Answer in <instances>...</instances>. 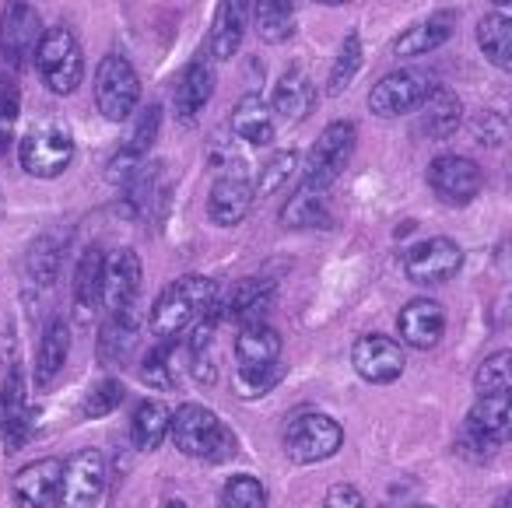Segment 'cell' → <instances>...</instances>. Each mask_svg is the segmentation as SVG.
<instances>
[{
	"instance_id": "obj_39",
	"label": "cell",
	"mask_w": 512,
	"mask_h": 508,
	"mask_svg": "<svg viewBox=\"0 0 512 508\" xmlns=\"http://www.w3.org/2000/svg\"><path fill=\"white\" fill-rule=\"evenodd\" d=\"M358 67H362V36L351 32V36L344 39L341 53H337L334 67H330V95H341L344 88L355 81Z\"/></svg>"
},
{
	"instance_id": "obj_13",
	"label": "cell",
	"mask_w": 512,
	"mask_h": 508,
	"mask_svg": "<svg viewBox=\"0 0 512 508\" xmlns=\"http://www.w3.org/2000/svg\"><path fill=\"white\" fill-rule=\"evenodd\" d=\"M428 186L435 190V197L449 207H467L470 200L481 193L484 172L474 158L463 155H439L428 165Z\"/></svg>"
},
{
	"instance_id": "obj_32",
	"label": "cell",
	"mask_w": 512,
	"mask_h": 508,
	"mask_svg": "<svg viewBox=\"0 0 512 508\" xmlns=\"http://www.w3.org/2000/svg\"><path fill=\"white\" fill-rule=\"evenodd\" d=\"M169 407L158 400H144L141 407L134 410V421H130V438L141 452H155L158 445L169 435Z\"/></svg>"
},
{
	"instance_id": "obj_23",
	"label": "cell",
	"mask_w": 512,
	"mask_h": 508,
	"mask_svg": "<svg viewBox=\"0 0 512 508\" xmlns=\"http://www.w3.org/2000/svg\"><path fill=\"white\" fill-rule=\"evenodd\" d=\"M249 25V0H218L211 25V57L214 60H232L239 53L242 39H246Z\"/></svg>"
},
{
	"instance_id": "obj_6",
	"label": "cell",
	"mask_w": 512,
	"mask_h": 508,
	"mask_svg": "<svg viewBox=\"0 0 512 508\" xmlns=\"http://www.w3.org/2000/svg\"><path fill=\"white\" fill-rule=\"evenodd\" d=\"M95 102L109 123H127L141 102V78L134 64L120 53H109L95 67Z\"/></svg>"
},
{
	"instance_id": "obj_42",
	"label": "cell",
	"mask_w": 512,
	"mask_h": 508,
	"mask_svg": "<svg viewBox=\"0 0 512 508\" xmlns=\"http://www.w3.org/2000/svg\"><path fill=\"white\" fill-rule=\"evenodd\" d=\"M123 396H127V389H123L120 379H102L92 386V393L85 396V417H106L113 414L116 407L123 403Z\"/></svg>"
},
{
	"instance_id": "obj_2",
	"label": "cell",
	"mask_w": 512,
	"mask_h": 508,
	"mask_svg": "<svg viewBox=\"0 0 512 508\" xmlns=\"http://www.w3.org/2000/svg\"><path fill=\"white\" fill-rule=\"evenodd\" d=\"M169 435L183 456L207 459V463H228V459H235V449H239L232 431L204 403L176 407V414L169 417Z\"/></svg>"
},
{
	"instance_id": "obj_48",
	"label": "cell",
	"mask_w": 512,
	"mask_h": 508,
	"mask_svg": "<svg viewBox=\"0 0 512 508\" xmlns=\"http://www.w3.org/2000/svg\"><path fill=\"white\" fill-rule=\"evenodd\" d=\"M414 508H435V505H414Z\"/></svg>"
},
{
	"instance_id": "obj_3",
	"label": "cell",
	"mask_w": 512,
	"mask_h": 508,
	"mask_svg": "<svg viewBox=\"0 0 512 508\" xmlns=\"http://www.w3.org/2000/svg\"><path fill=\"white\" fill-rule=\"evenodd\" d=\"M18 162L29 176L36 179H57L67 165L74 162V134L64 116L46 113L25 130L18 144Z\"/></svg>"
},
{
	"instance_id": "obj_24",
	"label": "cell",
	"mask_w": 512,
	"mask_h": 508,
	"mask_svg": "<svg viewBox=\"0 0 512 508\" xmlns=\"http://www.w3.org/2000/svg\"><path fill=\"white\" fill-rule=\"evenodd\" d=\"M29 428H32L29 393H25V379L15 372L0 386V438L8 445H22Z\"/></svg>"
},
{
	"instance_id": "obj_21",
	"label": "cell",
	"mask_w": 512,
	"mask_h": 508,
	"mask_svg": "<svg viewBox=\"0 0 512 508\" xmlns=\"http://www.w3.org/2000/svg\"><path fill=\"white\" fill-rule=\"evenodd\" d=\"M274 116H281L285 123H302L316 109V85L309 81L306 71L292 67L278 78L274 85V99L267 102Z\"/></svg>"
},
{
	"instance_id": "obj_16",
	"label": "cell",
	"mask_w": 512,
	"mask_h": 508,
	"mask_svg": "<svg viewBox=\"0 0 512 508\" xmlns=\"http://www.w3.org/2000/svg\"><path fill=\"white\" fill-rule=\"evenodd\" d=\"M137 295H141V256L134 249H116L102 263L99 302L109 312H123V309H134Z\"/></svg>"
},
{
	"instance_id": "obj_9",
	"label": "cell",
	"mask_w": 512,
	"mask_h": 508,
	"mask_svg": "<svg viewBox=\"0 0 512 508\" xmlns=\"http://www.w3.org/2000/svg\"><path fill=\"white\" fill-rule=\"evenodd\" d=\"M102 491H106V456L99 449H81L64 463L57 508H95Z\"/></svg>"
},
{
	"instance_id": "obj_17",
	"label": "cell",
	"mask_w": 512,
	"mask_h": 508,
	"mask_svg": "<svg viewBox=\"0 0 512 508\" xmlns=\"http://www.w3.org/2000/svg\"><path fill=\"white\" fill-rule=\"evenodd\" d=\"M214 64L200 53V57H193L190 64H186V71L179 74L176 88H172V113H176V120L183 123V127H193L197 123V116L207 109V102H211L214 95Z\"/></svg>"
},
{
	"instance_id": "obj_25",
	"label": "cell",
	"mask_w": 512,
	"mask_h": 508,
	"mask_svg": "<svg viewBox=\"0 0 512 508\" xmlns=\"http://www.w3.org/2000/svg\"><path fill=\"white\" fill-rule=\"evenodd\" d=\"M274 295V284L271 281H256V277H242V281L232 284V291L228 295H218L214 298V316H218V323H228V319H249L256 316V312L264 309L267 302H271Z\"/></svg>"
},
{
	"instance_id": "obj_19",
	"label": "cell",
	"mask_w": 512,
	"mask_h": 508,
	"mask_svg": "<svg viewBox=\"0 0 512 508\" xmlns=\"http://www.w3.org/2000/svg\"><path fill=\"white\" fill-rule=\"evenodd\" d=\"M397 330H400V340L407 347H418V351H428L442 340L446 333V309L432 298H414L400 309L397 316Z\"/></svg>"
},
{
	"instance_id": "obj_37",
	"label": "cell",
	"mask_w": 512,
	"mask_h": 508,
	"mask_svg": "<svg viewBox=\"0 0 512 508\" xmlns=\"http://www.w3.org/2000/svg\"><path fill=\"white\" fill-rule=\"evenodd\" d=\"M221 508H267V487L253 473H235L221 487Z\"/></svg>"
},
{
	"instance_id": "obj_31",
	"label": "cell",
	"mask_w": 512,
	"mask_h": 508,
	"mask_svg": "<svg viewBox=\"0 0 512 508\" xmlns=\"http://www.w3.org/2000/svg\"><path fill=\"white\" fill-rule=\"evenodd\" d=\"M477 46L481 53L498 67V71H509L512 67V22L505 11H491L477 22Z\"/></svg>"
},
{
	"instance_id": "obj_34",
	"label": "cell",
	"mask_w": 512,
	"mask_h": 508,
	"mask_svg": "<svg viewBox=\"0 0 512 508\" xmlns=\"http://www.w3.org/2000/svg\"><path fill=\"white\" fill-rule=\"evenodd\" d=\"M330 207L323 193L299 190L285 207H281V225L285 228H327L330 225Z\"/></svg>"
},
{
	"instance_id": "obj_29",
	"label": "cell",
	"mask_w": 512,
	"mask_h": 508,
	"mask_svg": "<svg viewBox=\"0 0 512 508\" xmlns=\"http://www.w3.org/2000/svg\"><path fill=\"white\" fill-rule=\"evenodd\" d=\"M67 351H71V330H67L64 319H50L43 330V340H39V351H36V382L39 386H53V379H57L67 365Z\"/></svg>"
},
{
	"instance_id": "obj_43",
	"label": "cell",
	"mask_w": 512,
	"mask_h": 508,
	"mask_svg": "<svg viewBox=\"0 0 512 508\" xmlns=\"http://www.w3.org/2000/svg\"><path fill=\"white\" fill-rule=\"evenodd\" d=\"M323 508H365V498L358 487L351 484H334L327 491V501H323Z\"/></svg>"
},
{
	"instance_id": "obj_10",
	"label": "cell",
	"mask_w": 512,
	"mask_h": 508,
	"mask_svg": "<svg viewBox=\"0 0 512 508\" xmlns=\"http://www.w3.org/2000/svg\"><path fill=\"white\" fill-rule=\"evenodd\" d=\"M432 88H435V81L428 78L425 71L404 67V71H393L376 81V88L369 92V109H372V116H383V120L407 116L428 99Z\"/></svg>"
},
{
	"instance_id": "obj_28",
	"label": "cell",
	"mask_w": 512,
	"mask_h": 508,
	"mask_svg": "<svg viewBox=\"0 0 512 508\" xmlns=\"http://www.w3.org/2000/svg\"><path fill=\"white\" fill-rule=\"evenodd\" d=\"M232 130L235 137H242L246 144H256V148H264V144L274 141V113L264 99L256 92L242 95L235 102V113H232Z\"/></svg>"
},
{
	"instance_id": "obj_35",
	"label": "cell",
	"mask_w": 512,
	"mask_h": 508,
	"mask_svg": "<svg viewBox=\"0 0 512 508\" xmlns=\"http://www.w3.org/2000/svg\"><path fill=\"white\" fill-rule=\"evenodd\" d=\"M67 239H60L57 232H46L32 242V253H29V270L39 284H53L60 274V256H64Z\"/></svg>"
},
{
	"instance_id": "obj_38",
	"label": "cell",
	"mask_w": 512,
	"mask_h": 508,
	"mask_svg": "<svg viewBox=\"0 0 512 508\" xmlns=\"http://www.w3.org/2000/svg\"><path fill=\"white\" fill-rule=\"evenodd\" d=\"M474 389H477V396L509 393L512 389V354L495 351L491 358H484L481 368H477V375H474Z\"/></svg>"
},
{
	"instance_id": "obj_36",
	"label": "cell",
	"mask_w": 512,
	"mask_h": 508,
	"mask_svg": "<svg viewBox=\"0 0 512 508\" xmlns=\"http://www.w3.org/2000/svg\"><path fill=\"white\" fill-rule=\"evenodd\" d=\"M292 172H299V151H278V155L267 158V165L260 169V176L253 179V193L260 200L274 197V193L285 190V183L292 179Z\"/></svg>"
},
{
	"instance_id": "obj_26",
	"label": "cell",
	"mask_w": 512,
	"mask_h": 508,
	"mask_svg": "<svg viewBox=\"0 0 512 508\" xmlns=\"http://www.w3.org/2000/svg\"><path fill=\"white\" fill-rule=\"evenodd\" d=\"M453 29H456L453 11H439V15L425 18V22H418V25H411L407 32H400L397 43H393V53H397V57H404V60L425 57V53L439 50L442 43H449Z\"/></svg>"
},
{
	"instance_id": "obj_33",
	"label": "cell",
	"mask_w": 512,
	"mask_h": 508,
	"mask_svg": "<svg viewBox=\"0 0 512 508\" xmlns=\"http://www.w3.org/2000/svg\"><path fill=\"white\" fill-rule=\"evenodd\" d=\"M102 249H85V256L78 260V274H74V305H78L81 319L99 305V295H102Z\"/></svg>"
},
{
	"instance_id": "obj_7",
	"label": "cell",
	"mask_w": 512,
	"mask_h": 508,
	"mask_svg": "<svg viewBox=\"0 0 512 508\" xmlns=\"http://www.w3.org/2000/svg\"><path fill=\"white\" fill-rule=\"evenodd\" d=\"M278 358H281V333L267 323H246L235 337V361H239V375L249 389H267L278 379Z\"/></svg>"
},
{
	"instance_id": "obj_11",
	"label": "cell",
	"mask_w": 512,
	"mask_h": 508,
	"mask_svg": "<svg viewBox=\"0 0 512 508\" xmlns=\"http://www.w3.org/2000/svg\"><path fill=\"white\" fill-rule=\"evenodd\" d=\"M463 267V249L446 235H432V239L418 242L407 249L404 256V274L411 284L432 288V284H446L460 274Z\"/></svg>"
},
{
	"instance_id": "obj_44",
	"label": "cell",
	"mask_w": 512,
	"mask_h": 508,
	"mask_svg": "<svg viewBox=\"0 0 512 508\" xmlns=\"http://www.w3.org/2000/svg\"><path fill=\"white\" fill-rule=\"evenodd\" d=\"M316 4H327V8H341V4H351V0H316Z\"/></svg>"
},
{
	"instance_id": "obj_15",
	"label": "cell",
	"mask_w": 512,
	"mask_h": 508,
	"mask_svg": "<svg viewBox=\"0 0 512 508\" xmlns=\"http://www.w3.org/2000/svg\"><path fill=\"white\" fill-rule=\"evenodd\" d=\"M351 365L372 386H386L404 375V347L386 333H365L351 351Z\"/></svg>"
},
{
	"instance_id": "obj_46",
	"label": "cell",
	"mask_w": 512,
	"mask_h": 508,
	"mask_svg": "<svg viewBox=\"0 0 512 508\" xmlns=\"http://www.w3.org/2000/svg\"><path fill=\"white\" fill-rule=\"evenodd\" d=\"M165 508H186V501H179V498L176 501H165Z\"/></svg>"
},
{
	"instance_id": "obj_41",
	"label": "cell",
	"mask_w": 512,
	"mask_h": 508,
	"mask_svg": "<svg viewBox=\"0 0 512 508\" xmlns=\"http://www.w3.org/2000/svg\"><path fill=\"white\" fill-rule=\"evenodd\" d=\"M141 379L155 389H172L176 386V368L169 361V340H162L158 347H151L141 361Z\"/></svg>"
},
{
	"instance_id": "obj_47",
	"label": "cell",
	"mask_w": 512,
	"mask_h": 508,
	"mask_svg": "<svg viewBox=\"0 0 512 508\" xmlns=\"http://www.w3.org/2000/svg\"><path fill=\"white\" fill-rule=\"evenodd\" d=\"M491 4H498V8H505V4H509V0H491Z\"/></svg>"
},
{
	"instance_id": "obj_49",
	"label": "cell",
	"mask_w": 512,
	"mask_h": 508,
	"mask_svg": "<svg viewBox=\"0 0 512 508\" xmlns=\"http://www.w3.org/2000/svg\"><path fill=\"white\" fill-rule=\"evenodd\" d=\"M0 214H4V204H0Z\"/></svg>"
},
{
	"instance_id": "obj_12",
	"label": "cell",
	"mask_w": 512,
	"mask_h": 508,
	"mask_svg": "<svg viewBox=\"0 0 512 508\" xmlns=\"http://www.w3.org/2000/svg\"><path fill=\"white\" fill-rule=\"evenodd\" d=\"M43 18L32 4L25 0H15L8 4V11L0 15V50L8 57V64L15 71L29 67V60H36V50H39V39H43Z\"/></svg>"
},
{
	"instance_id": "obj_20",
	"label": "cell",
	"mask_w": 512,
	"mask_h": 508,
	"mask_svg": "<svg viewBox=\"0 0 512 508\" xmlns=\"http://www.w3.org/2000/svg\"><path fill=\"white\" fill-rule=\"evenodd\" d=\"M509 424H512L509 393L477 396V403L467 414V435L477 442V449H488V445H502L509 438Z\"/></svg>"
},
{
	"instance_id": "obj_45",
	"label": "cell",
	"mask_w": 512,
	"mask_h": 508,
	"mask_svg": "<svg viewBox=\"0 0 512 508\" xmlns=\"http://www.w3.org/2000/svg\"><path fill=\"white\" fill-rule=\"evenodd\" d=\"M498 508H512V494H502V501H498Z\"/></svg>"
},
{
	"instance_id": "obj_22",
	"label": "cell",
	"mask_w": 512,
	"mask_h": 508,
	"mask_svg": "<svg viewBox=\"0 0 512 508\" xmlns=\"http://www.w3.org/2000/svg\"><path fill=\"white\" fill-rule=\"evenodd\" d=\"M137 309L109 312L106 326L99 330V361L106 368H123L137 351Z\"/></svg>"
},
{
	"instance_id": "obj_27",
	"label": "cell",
	"mask_w": 512,
	"mask_h": 508,
	"mask_svg": "<svg viewBox=\"0 0 512 508\" xmlns=\"http://www.w3.org/2000/svg\"><path fill=\"white\" fill-rule=\"evenodd\" d=\"M418 127L425 137H435V141H442V137H453L456 130H460L463 123V102L456 99L449 88H439L435 85L432 92H428V99L418 106Z\"/></svg>"
},
{
	"instance_id": "obj_5",
	"label": "cell",
	"mask_w": 512,
	"mask_h": 508,
	"mask_svg": "<svg viewBox=\"0 0 512 508\" xmlns=\"http://www.w3.org/2000/svg\"><path fill=\"white\" fill-rule=\"evenodd\" d=\"M36 67L46 88L57 95H71L85 81V53L71 29H46L36 50Z\"/></svg>"
},
{
	"instance_id": "obj_40",
	"label": "cell",
	"mask_w": 512,
	"mask_h": 508,
	"mask_svg": "<svg viewBox=\"0 0 512 508\" xmlns=\"http://www.w3.org/2000/svg\"><path fill=\"white\" fill-rule=\"evenodd\" d=\"M18 113H22V95H18V85L0 74V155L11 148V141H15Z\"/></svg>"
},
{
	"instance_id": "obj_14",
	"label": "cell",
	"mask_w": 512,
	"mask_h": 508,
	"mask_svg": "<svg viewBox=\"0 0 512 508\" xmlns=\"http://www.w3.org/2000/svg\"><path fill=\"white\" fill-rule=\"evenodd\" d=\"M253 179L246 176L242 165H228L211 186V197H207V214H211L214 225L232 228L239 221H246V214L253 211Z\"/></svg>"
},
{
	"instance_id": "obj_4",
	"label": "cell",
	"mask_w": 512,
	"mask_h": 508,
	"mask_svg": "<svg viewBox=\"0 0 512 508\" xmlns=\"http://www.w3.org/2000/svg\"><path fill=\"white\" fill-rule=\"evenodd\" d=\"M355 144H358L355 123L337 120V123H330V127H323V134L316 137L313 151H309L306 165H302V190L327 193L330 186L341 179L344 165L351 162Z\"/></svg>"
},
{
	"instance_id": "obj_8",
	"label": "cell",
	"mask_w": 512,
	"mask_h": 508,
	"mask_svg": "<svg viewBox=\"0 0 512 508\" xmlns=\"http://www.w3.org/2000/svg\"><path fill=\"white\" fill-rule=\"evenodd\" d=\"M341 445H344V428L330 414L306 410V414L288 421L285 452L295 463H323V459L337 456Z\"/></svg>"
},
{
	"instance_id": "obj_30",
	"label": "cell",
	"mask_w": 512,
	"mask_h": 508,
	"mask_svg": "<svg viewBox=\"0 0 512 508\" xmlns=\"http://www.w3.org/2000/svg\"><path fill=\"white\" fill-rule=\"evenodd\" d=\"M249 11H253V22L260 39L271 46L288 43L295 32V4L292 0H249Z\"/></svg>"
},
{
	"instance_id": "obj_1",
	"label": "cell",
	"mask_w": 512,
	"mask_h": 508,
	"mask_svg": "<svg viewBox=\"0 0 512 508\" xmlns=\"http://www.w3.org/2000/svg\"><path fill=\"white\" fill-rule=\"evenodd\" d=\"M214 298H218V284L211 277H179L172 281L162 295L155 298L151 305V319H148V330L155 340H172L179 337L183 330H190L200 316L214 309Z\"/></svg>"
},
{
	"instance_id": "obj_18",
	"label": "cell",
	"mask_w": 512,
	"mask_h": 508,
	"mask_svg": "<svg viewBox=\"0 0 512 508\" xmlns=\"http://www.w3.org/2000/svg\"><path fill=\"white\" fill-rule=\"evenodd\" d=\"M60 473H64V459H36V463L22 466L15 473V494L18 508H50L57 501V487H60Z\"/></svg>"
}]
</instances>
